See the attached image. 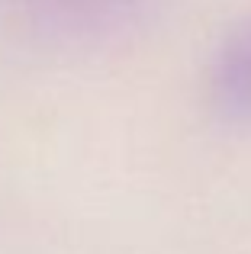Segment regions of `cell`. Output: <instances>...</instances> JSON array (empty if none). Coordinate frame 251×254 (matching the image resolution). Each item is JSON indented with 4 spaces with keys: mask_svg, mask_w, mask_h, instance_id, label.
I'll use <instances>...</instances> for the list:
<instances>
[{
    "mask_svg": "<svg viewBox=\"0 0 251 254\" xmlns=\"http://www.w3.org/2000/svg\"><path fill=\"white\" fill-rule=\"evenodd\" d=\"M206 100L216 119L251 129V13L219 39L206 68Z\"/></svg>",
    "mask_w": 251,
    "mask_h": 254,
    "instance_id": "2",
    "label": "cell"
},
{
    "mask_svg": "<svg viewBox=\"0 0 251 254\" xmlns=\"http://www.w3.org/2000/svg\"><path fill=\"white\" fill-rule=\"evenodd\" d=\"M13 23L49 42H94L129 19L138 0H0Z\"/></svg>",
    "mask_w": 251,
    "mask_h": 254,
    "instance_id": "1",
    "label": "cell"
}]
</instances>
